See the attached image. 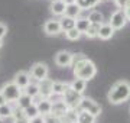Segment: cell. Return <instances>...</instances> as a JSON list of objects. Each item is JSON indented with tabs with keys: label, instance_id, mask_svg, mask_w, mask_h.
Masks as SVG:
<instances>
[{
	"label": "cell",
	"instance_id": "obj_32",
	"mask_svg": "<svg viewBox=\"0 0 130 123\" xmlns=\"http://www.w3.org/2000/svg\"><path fill=\"white\" fill-rule=\"evenodd\" d=\"M113 2H114V5L117 6V9L124 10V9H126V6L129 5L130 0H113Z\"/></svg>",
	"mask_w": 130,
	"mask_h": 123
},
{
	"label": "cell",
	"instance_id": "obj_2",
	"mask_svg": "<svg viewBox=\"0 0 130 123\" xmlns=\"http://www.w3.org/2000/svg\"><path fill=\"white\" fill-rule=\"evenodd\" d=\"M72 74L75 78H81L84 81H90L97 74V67L90 58L84 57L83 59L72 64Z\"/></svg>",
	"mask_w": 130,
	"mask_h": 123
},
{
	"label": "cell",
	"instance_id": "obj_38",
	"mask_svg": "<svg viewBox=\"0 0 130 123\" xmlns=\"http://www.w3.org/2000/svg\"><path fill=\"white\" fill-rule=\"evenodd\" d=\"M62 2H64V3H65L67 6H70V5H75V3H77V0H62Z\"/></svg>",
	"mask_w": 130,
	"mask_h": 123
},
{
	"label": "cell",
	"instance_id": "obj_39",
	"mask_svg": "<svg viewBox=\"0 0 130 123\" xmlns=\"http://www.w3.org/2000/svg\"><path fill=\"white\" fill-rule=\"evenodd\" d=\"M3 47V39H0V48Z\"/></svg>",
	"mask_w": 130,
	"mask_h": 123
},
{
	"label": "cell",
	"instance_id": "obj_17",
	"mask_svg": "<svg viewBox=\"0 0 130 123\" xmlns=\"http://www.w3.org/2000/svg\"><path fill=\"white\" fill-rule=\"evenodd\" d=\"M10 119H12L13 123H29L25 112L22 109H19V107H14L13 109V113H12V117Z\"/></svg>",
	"mask_w": 130,
	"mask_h": 123
},
{
	"label": "cell",
	"instance_id": "obj_33",
	"mask_svg": "<svg viewBox=\"0 0 130 123\" xmlns=\"http://www.w3.org/2000/svg\"><path fill=\"white\" fill-rule=\"evenodd\" d=\"M45 123H61V119L55 117L52 114H48V116H45Z\"/></svg>",
	"mask_w": 130,
	"mask_h": 123
},
{
	"label": "cell",
	"instance_id": "obj_12",
	"mask_svg": "<svg viewBox=\"0 0 130 123\" xmlns=\"http://www.w3.org/2000/svg\"><path fill=\"white\" fill-rule=\"evenodd\" d=\"M68 106L62 101V99H59V100H56V101H52V112H51V114L52 116H55V117H62L67 112H68Z\"/></svg>",
	"mask_w": 130,
	"mask_h": 123
},
{
	"label": "cell",
	"instance_id": "obj_35",
	"mask_svg": "<svg viewBox=\"0 0 130 123\" xmlns=\"http://www.w3.org/2000/svg\"><path fill=\"white\" fill-rule=\"evenodd\" d=\"M29 123H45V117L43 116H38V117L29 120Z\"/></svg>",
	"mask_w": 130,
	"mask_h": 123
},
{
	"label": "cell",
	"instance_id": "obj_10",
	"mask_svg": "<svg viewBox=\"0 0 130 123\" xmlns=\"http://www.w3.org/2000/svg\"><path fill=\"white\" fill-rule=\"evenodd\" d=\"M43 32L46 33L48 36H56L62 32L61 29L59 19H49L43 23Z\"/></svg>",
	"mask_w": 130,
	"mask_h": 123
},
{
	"label": "cell",
	"instance_id": "obj_16",
	"mask_svg": "<svg viewBox=\"0 0 130 123\" xmlns=\"http://www.w3.org/2000/svg\"><path fill=\"white\" fill-rule=\"evenodd\" d=\"M78 109H70L61 117V123H77L78 122Z\"/></svg>",
	"mask_w": 130,
	"mask_h": 123
},
{
	"label": "cell",
	"instance_id": "obj_6",
	"mask_svg": "<svg viewBox=\"0 0 130 123\" xmlns=\"http://www.w3.org/2000/svg\"><path fill=\"white\" fill-rule=\"evenodd\" d=\"M30 77H32L33 80L36 81H42L48 78L49 75V67L45 64V62H35L32 67H30Z\"/></svg>",
	"mask_w": 130,
	"mask_h": 123
},
{
	"label": "cell",
	"instance_id": "obj_4",
	"mask_svg": "<svg viewBox=\"0 0 130 123\" xmlns=\"http://www.w3.org/2000/svg\"><path fill=\"white\" fill-rule=\"evenodd\" d=\"M61 99H62V101L68 106V109H78L79 103H81V100H83V94H79V93L72 90L71 87H68Z\"/></svg>",
	"mask_w": 130,
	"mask_h": 123
},
{
	"label": "cell",
	"instance_id": "obj_30",
	"mask_svg": "<svg viewBox=\"0 0 130 123\" xmlns=\"http://www.w3.org/2000/svg\"><path fill=\"white\" fill-rule=\"evenodd\" d=\"M23 112H25V114H26L28 120H32V119L38 117V116H41V114H39V110H38V106H36V104H30L28 109H25Z\"/></svg>",
	"mask_w": 130,
	"mask_h": 123
},
{
	"label": "cell",
	"instance_id": "obj_14",
	"mask_svg": "<svg viewBox=\"0 0 130 123\" xmlns=\"http://www.w3.org/2000/svg\"><path fill=\"white\" fill-rule=\"evenodd\" d=\"M65 9H67V5H65L62 0H52L51 2V13L54 16L62 18L65 14Z\"/></svg>",
	"mask_w": 130,
	"mask_h": 123
},
{
	"label": "cell",
	"instance_id": "obj_40",
	"mask_svg": "<svg viewBox=\"0 0 130 123\" xmlns=\"http://www.w3.org/2000/svg\"><path fill=\"white\" fill-rule=\"evenodd\" d=\"M0 123H3V120H2V119H0Z\"/></svg>",
	"mask_w": 130,
	"mask_h": 123
},
{
	"label": "cell",
	"instance_id": "obj_1",
	"mask_svg": "<svg viewBox=\"0 0 130 123\" xmlns=\"http://www.w3.org/2000/svg\"><path fill=\"white\" fill-rule=\"evenodd\" d=\"M130 99V83L126 80H119L110 87L107 93V100L110 104H121Z\"/></svg>",
	"mask_w": 130,
	"mask_h": 123
},
{
	"label": "cell",
	"instance_id": "obj_5",
	"mask_svg": "<svg viewBox=\"0 0 130 123\" xmlns=\"http://www.w3.org/2000/svg\"><path fill=\"white\" fill-rule=\"evenodd\" d=\"M127 16H126V12L121 9H117L114 10L111 13V16H110V20H108V23L111 25V28L114 29V30H120V29H123L127 25Z\"/></svg>",
	"mask_w": 130,
	"mask_h": 123
},
{
	"label": "cell",
	"instance_id": "obj_20",
	"mask_svg": "<svg viewBox=\"0 0 130 123\" xmlns=\"http://www.w3.org/2000/svg\"><path fill=\"white\" fill-rule=\"evenodd\" d=\"M87 19L91 22V23H95V25H103L104 23V14L100 12V10H95L93 9L91 12L88 13V16H87Z\"/></svg>",
	"mask_w": 130,
	"mask_h": 123
},
{
	"label": "cell",
	"instance_id": "obj_8",
	"mask_svg": "<svg viewBox=\"0 0 130 123\" xmlns=\"http://www.w3.org/2000/svg\"><path fill=\"white\" fill-rule=\"evenodd\" d=\"M72 57H74V54L70 51H59L55 55V64L61 68L72 67Z\"/></svg>",
	"mask_w": 130,
	"mask_h": 123
},
{
	"label": "cell",
	"instance_id": "obj_37",
	"mask_svg": "<svg viewBox=\"0 0 130 123\" xmlns=\"http://www.w3.org/2000/svg\"><path fill=\"white\" fill-rule=\"evenodd\" d=\"M5 104H7V100L5 99V96L0 93V106H5Z\"/></svg>",
	"mask_w": 130,
	"mask_h": 123
},
{
	"label": "cell",
	"instance_id": "obj_24",
	"mask_svg": "<svg viewBox=\"0 0 130 123\" xmlns=\"http://www.w3.org/2000/svg\"><path fill=\"white\" fill-rule=\"evenodd\" d=\"M81 12L83 10L79 9L78 6H77V3L75 5H70L67 6V9H65V14L64 16H68V18H72V19H78L79 14H81Z\"/></svg>",
	"mask_w": 130,
	"mask_h": 123
},
{
	"label": "cell",
	"instance_id": "obj_19",
	"mask_svg": "<svg viewBox=\"0 0 130 123\" xmlns=\"http://www.w3.org/2000/svg\"><path fill=\"white\" fill-rule=\"evenodd\" d=\"M16 107H19V109H22V110H25V109H28L30 104H33V99L30 97V96H28V94H25V93H22V96L18 99V101H16Z\"/></svg>",
	"mask_w": 130,
	"mask_h": 123
},
{
	"label": "cell",
	"instance_id": "obj_23",
	"mask_svg": "<svg viewBox=\"0 0 130 123\" xmlns=\"http://www.w3.org/2000/svg\"><path fill=\"white\" fill-rule=\"evenodd\" d=\"M70 87L74 91H77V93H79V94H83L84 90H85V87H87V81L81 80V78H74V80L70 83Z\"/></svg>",
	"mask_w": 130,
	"mask_h": 123
},
{
	"label": "cell",
	"instance_id": "obj_26",
	"mask_svg": "<svg viewBox=\"0 0 130 123\" xmlns=\"http://www.w3.org/2000/svg\"><path fill=\"white\" fill-rule=\"evenodd\" d=\"M90 25H91V22H90L87 18H78L77 22H75V28H77L78 32L85 33V32H87V29L90 28Z\"/></svg>",
	"mask_w": 130,
	"mask_h": 123
},
{
	"label": "cell",
	"instance_id": "obj_11",
	"mask_svg": "<svg viewBox=\"0 0 130 123\" xmlns=\"http://www.w3.org/2000/svg\"><path fill=\"white\" fill-rule=\"evenodd\" d=\"M30 78H32V77H30V74H29L28 71H19V72H16V74H14L13 83L18 85L19 88L25 90V88L30 84Z\"/></svg>",
	"mask_w": 130,
	"mask_h": 123
},
{
	"label": "cell",
	"instance_id": "obj_18",
	"mask_svg": "<svg viewBox=\"0 0 130 123\" xmlns=\"http://www.w3.org/2000/svg\"><path fill=\"white\" fill-rule=\"evenodd\" d=\"M75 22H77V19H72V18H68V16L59 18V23H61L62 32H68V30H71V29H74L75 28Z\"/></svg>",
	"mask_w": 130,
	"mask_h": 123
},
{
	"label": "cell",
	"instance_id": "obj_36",
	"mask_svg": "<svg viewBox=\"0 0 130 123\" xmlns=\"http://www.w3.org/2000/svg\"><path fill=\"white\" fill-rule=\"evenodd\" d=\"M124 12H126V16H127V20H129V22H130V2H129V5L126 6Z\"/></svg>",
	"mask_w": 130,
	"mask_h": 123
},
{
	"label": "cell",
	"instance_id": "obj_13",
	"mask_svg": "<svg viewBox=\"0 0 130 123\" xmlns=\"http://www.w3.org/2000/svg\"><path fill=\"white\" fill-rule=\"evenodd\" d=\"M114 29L111 28V25L108 23V22H104V23L100 26V32H98V38L101 39V41H108V39L113 38V35H114Z\"/></svg>",
	"mask_w": 130,
	"mask_h": 123
},
{
	"label": "cell",
	"instance_id": "obj_28",
	"mask_svg": "<svg viewBox=\"0 0 130 123\" xmlns=\"http://www.w3.org/2000/svg\"><path fill=\"white\" fill-rule=\"evenodd\" d=\"M23 93L30 96L32 99H35L36 96H39V85H38V83H30V84L23 90Z\"/></svg>",
	"mask_w": 130,
	"mask_h": 123
},
{
	"label": "cell",
	"instance_id": "obj_27",
	"mask_svg": "<svg viewBox=\"0 0 130 123\" xmlns=\"http://www.w3.org/2000/svg\"><path fill=\"white\" fill-rule=\"evenodd\" d=\"M12 113H13V107L12 104H5V106H0V119L5 120V119H10L12 117Z\"/></svg>",
	"mask_w": 130,
	"mask_h": 123
},
{
	"label": "cell",
	"instance_id": "obj_7",
	"mask_svg": "<svg viewBox=\"0 0 130 123\" xmlns=\"http://www.w3.org/2000/svg\"><path fill=\"white\" fill-rule=\"evenodd\" d=\"M78 110L88 112V113H91L93 116H95V117H98V116L101 114V106H100L97 101H94L93 99H90V97H83Z\"/></svg>",
	"mask_w": 130,
	"mask_h": 123
},
{
	"label": "cell",
	"instance_id": "obj_9",
	"mask_svg": "<svg viewBox=\"0 0 130 123\" xmlns=\"http://www.w3.org/2000/svg\"><path fill=\"white\" fill-rule=\"evenodd\" d=\"M38 85H39V94L43 99H51L54 96V80L45 78L42 81H38Z\"/></svg>",
	"mask_w": 130,
	"mask_h": 123
},
{
	"label": "cell",
	"instance_id": "obj_31",
	"mask_svg": "<svg viewBox=\"0 0 130 123\" xmlns=\"http://www.w3.org/2000/svg\"><path fill=\"white\" fill-rule=\"evenodd\" d=\"M81 35L83 33L81 32H78L77 30V28H74V29H71V30H68V32H65V38L68 39V41H78L79 38H81Z\"/></svg>",
	"mask_w": 130,
	"mask_h": 123
},
{
	"label": "cell",
	"instance_id": "obj_15",
	"mask_svg": "<svg viewBox=\"0 0 130 123\" xmlns=\"http://www.w3.org/2000/svg\"><path fill=\"white\" fill-rule=\"evenodd\" d=\"M36 106H38V110H39L41 116L45 117L48 114H51V112H52V100L51 99H42Z\"/></svg>",
	"mask_w": 130,
	"mask_h": 123
},
{
	"label": "cell",
	"instance_id": "obj_34",
	"mask_svg": "<svg viewBox=\"0 0 130 123\" xmlns=\"http://www.w3.org/2000/svg\"><path fill=\"white\" fill-rule=\"evenodd\" d=\"M6 35H7V26L0 22V39H3Z\"/></svg>",
	"mask_w": 130,
	"mask_h": 123
},
{
	"label": "cell",
	"instance_id": "obj_25",
	"mask_svg": "<svg viewBox=\"0 0 130 123\" xmlns=\"http://www.w3.org/2000/svg\"><path fill=\"white\" fill-rule=\"evenodd\" d=\"M95 120H97V117L88 112H84V110L78 112V122L77 123H95Z\"/></svg>",
	"mask_w": 130,
	"mask_h": 123
},
{
	"label": "cell",
	"instance_id": "obj_21",
	"mask_svg": "<svg viewBox=\"0 0 130 123\" xmlns=\"http://www.w3.org/2000/svg\"><path fill=\"white\" fill-rule=\"evenodd\" d=\"M103 0H77V6L81 10H93L97 5H100Z\"/></svg>",
	"mask_w": 130,
	"mask_h": 123
},
{
	"label": "cell",
	"instance_id": "obj_29",
	"mask_svg": "<svg viewBox=\"0 0 130 123\" xmlns=\"http://www.w3.org/2000/svg\"><path fill=\"white\" fill-rule=\"evenodd\" d=\"M100 26L101 25H95V23H91L90 25V28L87 29V32L84 33L87 38L90 39H94V38H98V32H100Z\"/></svg>",
	"mask_w": 130,
	"mask_h": 123
},
{
	"label": "cell",
	"instance_id": "obj_22",
	"mask_svg": "<svg viewBox=\"0 0 130 123\" xmlns=\"http://www.w3.org/2000/svg\"><path fill=\"white\" fill-rule=\"evenodd\" d=\"M68 87H70V83H64V81H54V96L62 97Z\"/></svg>",
	"mask_w": 130,
	"mask_h": 123
},
{
	"label": "cell",
	"instance_id": "obj_3",
	"mask_svg": "<svg viewBox=\"0 0 130 123\" xmlns=\"http://www.w3.org/2000/svg\"><path fill=\"white\" fill-rule=\"evenodd\" d=\"M0 93L5 96V99L7 100V103L12 104V103H16V101H18V99L22 96L23 90L19 88L18 85L12 81V83H6V84L0 88Z\"/></svg>",
	"mask_w": 130,
	"mask_h": 123
}]
</instances>
